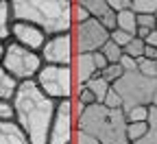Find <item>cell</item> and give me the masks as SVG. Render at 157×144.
I'll use <instances>...</instances> for the list:
<instances>
[{"instance_id":"6da1fadb","label":"cell","mask_w":157,"mask_h":144,"mask_svg":"<svg viewBox=\"0 0 157 144\" xmlns=\"http://www.w3.org/2000/svg\"><path fill=\"white\" fill-rule=\"evenodd\" d=\"M13 109H15V122L26 133L31 144H48L50 127L57 111V100L46 96L35 81H24L15 92Z\"/></svg>"},{"instance_id":"7a4b0ae2","label":"cell","mask_w":157,"mask_h":144,"mask_svg":"<svg viewBox=\"0 0 157 144\" xmlns=\"http://www.w3.org/2000/svg\"><path fill=\"white\" fill-rule=\"evenodd\" d=\"M13 22L39 26L48 37L72 33V0H11Z\"/></svg>"},{"instance_id":"3957f363","label":"cell","mask_w":157,"mask_h":144,"mask_svg":"<svg viewBox=\"0 0 157 144\" xmlns=\"http://www.w3.org/2000/svg\"><path fill=\"white\" fill-rule=\"evenodd\" d=\"M76 129L94 135L101 144H131L127 138V118L122 109H109L105 105H90L81 111Z\"/></svg>"},{"instance_id":"277c9868","label":"cell","mask_w":157,"mask_h":144,"mask_svg":"<svg viewBox=\"0 0 157 144\" xmlns=\"http://www.w3.org/2000/svg\"><path fill=\"white\" fill-rule=\"evenodd\" d=\"M113 90L122 98V109L131 107H151L157 92V79H148L140 72H124L122 79L113 83Z\"/></svg>"},{"instance_id":"5b68a950","label":"cell","mask_w":157,"mask_h":144,"mask_svg":"<svg viewBox=\"0 0 157 144\" xmlns=\"http://www.w3.org/2000/svg\"><path fill=\"white\" fill-rule=\"evenodd\" d=\"M2 68L17 83H24V81H35L37 79V74L44 68V59L35 50H29L24 46L15 44V42H7V55H5V61H2Z\"/></svg>"},{"instance_id":"8992f818","label":"cell","mask_w":157,"mask_h":144,"mask_svg":"<svg viewBox=\"0 0 157 144\" xmlns=\"http://www.w3.org/2000/svg\"><path fill=\"white\" fill-rule=\"evenodd\" d=\"M35 83L52 100H70L74 98V70L72 66H48L44 64Z\"/></svg>"},{"instance_id":"52a82bcc","label":"cell","mask_w":157,"mask_h":144,"mask_svg":"<svg viewBox=\"0 0 157 144\" xmlns=\"http://www.w3.org/2000/svg\"><path fill=\"white\" fill-rule=\"evenodd\" d=\"M72 37H74L76 53H98L111 39V33L101 22H96L94 18H90L87 22L72 29Z\"/></svg>"},{"instance_id":"ba28073f","label":"cell","mask_w":157,"mask_h":144,"mask_svg":"<svg viewBox=\"0 0 157 144\" xmlns=\"http://www.w3.org/2000/svg\"><path fill=\"white\" fill-rule=\"evenodd\" d=\"M74 105L72 98L70 100H59L57 103V111H55V120L50 127V135H48V144H72L74 138Z\"/></svg>"},{"instance_id":"9c48e42d","label":"cell","mask_w":157,"mask_h":144,"mask_svg":"<svg viewBox=\"0 0 157 144\" xmlns=\"http://www.w3.org/2000/svg\"><path fill=\"white\" fill-rule=\"evenodd\" d=\"M42 59L48 66H72L74 64V37L72 33L52 35L42 48Z\"/></svg>"},{"instance_id":"30bf717a","label":"cell","mask_w":157,"mask_h":144,"mask_svg":"<svg viewBox=\"0 0 157 144\" xmlns=\"http://www.w3.org/2000/svg\"><path fill=\"white\" fill-rule=\"evenodd\" d=\"M11 42L24 46L29 50H35V53H42L44 44L48 42V35L35 26V24H29V22H13L11 26Z\"/></svg>"},{"instance_id":"8fae6325","label":"cell","mask_w":157,"mask_h":144,"mask_svg":"<svg viewBox=\"0 0 157 144\" xmlns=\"http://www.w3.org/2000/svg\"><path fill=\"white\" fill-rule=\"evenodd\" d=\"M83 7L90 11V15L101 22L109 33H113L118 29V13L109 7L107 0H83Z\"/></svg>"},{"instance_id":"7c38bea8","label":"cell","mask_w":157,"mask_h":144,"mask_svg":"<svg viewBox=\"0 0 157 144\" xmlns=\"http://www.w3.org/2000/svg\"><path fill=\"white\" fill-rule=\"evenodd\" d=\"M72 70L76 72V88L87 85L94 76L101 74L96 68V61H94V53H76Z\"/></svg>"},{"instance_id":"4fadbf2b","label":"cell","mask_w":157,"mask_h":144,"mask_svg":"<svg viewBox=\"0 0 157 144\" xmlns=\"http://www.w3.org/2000/svg\"><path fill=\"white\" fill-rule=\"evenodd\" d=\"M0 144H31V140L20 129L17 122L11 120V122H0Z\"/></svg>"},{"instance_id":"5bb4252c","label":"cell","mask_w":157,"mask_h":144,"mask_svg":"<svg viewBox=\"0 0 157 144\" xmlns=\"http://www.w3.org/2000/svg\"><path fill=\"white\" fill-rule=\"evenodd\" d=\"M11 26H13V13H11V0H0V42H11Z\"/></svg>"},{"instance_id":"9a60e30c","label":"cell","mask_w":157,"mask_h":144,"mask_svg":"<svg viewBox=\"0 0 157 144\" xmlns=\"http://www.w3.org/2000/svg\"><path fill=\"white\" fill-rule=\"evenodd\" d=\"M17 88H20V83H17V81H15L2 66H0V100H9V103H13Z\"/></svg>"},{"instance_id":"2e32d148","label":"cell","mask_w":157,"mask_h":144,"mask_svg":"<svg viewBox=\"0 0 157 144\" xmlns=\"http://www.w3.org/2000/svg\"><path fill=\"white\" fill-rule=\"evenodd\" d=\"M85 88L96 96V103H98V105H103L105 98H107V94H109V90H111V83H107V81H105L101 74H98V76H94V79L90 81Z\"/></svg>"},{"instance_id":"e0dca14e","label":"cell","mask_w":157,"mask_h":144,"mask_svg":"<svg viewBox=\"0 0 157 144\" xmlns=\"http://www.w3.org/2000/svg\"><path fill=\"white\" fill-rule=\"evenodd\" d=\"M118 29L135 37V35H137V15H135L131 9L118 13Z\"/></svg>"},{"instance_id":"ac0fdd59","label":"cell","mask_w":157,"mask_h":144,"mask_svg":"<svg viewBox=\"0 0 157 144\" xmlns=\"http://www.w3.org/2000/svg\"><path fill=\"white\" fill-rule=\"evenodd\" d=\"M135 144H157V107L151 105V116H148V131L146 135L135 142Z\"/></svg>"},{"instance_id":"d6986e66","label":"cell","mask_w":157,"mask_h":144,"mask_svg":"<svg viewBox=\"0 0 157 144\" xmlns=\"http://www.w3.org/2000/svg\"><path fill=\"white\" fill-rule=\"evenodd\" d=\"M124 111V118H127V125L131 122H148V116H151V107H131V109H122Z\"/></svg>"},{"instance_id":"ffe728a7","label":"cell","mask_w":157,"mask_h":144,"mask_svg":"<svg viewBox=\"0 0 157 144\" xmlns=\"http://www.w3.org/2000/svg\"><path fill=\"white\" fill-rule=\"evenodd\" d=\"M131 11L135 15H155L157 13V0H133Z\"/></svg>"},{"instance_id":"44dd1931","label":"cell","mask_w":157,"mask_h":144,"mask_svg":"<svg viewBox=\"0 0 157 144\" xmlns=\"http://www.w3.org/2000/svg\"><path fill=\"white\" fill-rule=\"evenodd\" d=\"M148 131V122H131V125H127V138L131 144L140 142Z\"/></svg>"},{"instance_id":"7402d4cb","label":"cell","mask_w":157,"mask_h":144,"mask_svg":"<svg viewBox=\"0 0 157 144\" xmlns=\"http://www.w3.org/2000/svg\"><path fill=\"white\" fill-rule=\"evenodd\" d=\"M101 53L105 55V59L109 61V64H120V59L124 57V50H122L120 46H118V44H113L111 39H109V42L101 48Z\"/></svg>"},{"instance_id":"603a6c76","label":"cell","mask_w":157,"mask_h":144,"mask_svg":"<svg viewBox=\"0 0 157 144\" xmlns=\"http://www.w3.org/2000/svg\"><path fill=\"white\" fill-rule=\"evenodd\" d=\"M90 18H92V15H90V11L83 7V0H72V24L78 26V24L87 22Z\"/></svg>"},{"instance_id":"cb8c5ba5","label":"cell","mask_w":157,"mask_h":144,"mask_svg":"<svg viewBox=\"0 0 157 144\" xmlns=\"http://www.w3.org/2000/svg\"><path fill=\"white\" fill-rule=\"evenodd\" d=\"M122 74H124V70H122V66L120 64H109L103 72H101V76L107 81V83H118V81H120L122 79Z\"/></svg>"},{"instance_id":"d4e9b609","label":"cell","mask_w":157,"mask_h":144,"mask_svg":"<svg viewBox=\"0 0 157 144\" xmlns=\"http://www.w3.org/2000/svg\"><path fill=\"white\" fill-rule=\"evenodd\" d=\"M144 48H146V42H144V39L133 37L131 44L124 48V55H129V57H133V59H142V57H144Z\"/></svg>"},{"instance_id":"484cf974","label":"cell","mask_w":157,"mask_h":144,"mask_svg":"<svg viewBox=\"0 0 157 144\" xmlns=\"http://www.w3.org/2000/svg\"><path fill=\"white\" fill-rule=\"evenodd\" d=\"M137 72L148 76V79H157V61L153 59H137Z\"/></svg>"},{"instance_id":"4316f807","label":"cell","mask_w":157,"mask_h":144,"mask_svg":"<svg viewBox=\"0 0 157 144\" xmlns=\"http://www.w3.org/2000/svg\"><path fill=\"white\" fill-rule=\"evenodd\" d=\"M76 103L81 107H90V105H96V96L85 85H81V88H76Z\"/></svg>"},{"instance_id":"83f0119b","label":"cell","mask_w":157,"mask_h":144,"mask_svg":"<svg viewBox=\"0 0 157 144\" xmlns=\"http://www.w3.org/2000/svg\"><path fill=\"white\" fill-rule=\"evenodd\" d=\"M11 120H15L13 103H9V100H0V122H11Z\"/></svg>"},{"instance_id":"f1b7e54d","label":"cell","mask_w":157,"mask_h":144,"mask_svg":"<svg viewBox=\"0 0 157 144\" xmlns=\"http://www.w3.org/2000/svg\"><path fill=\"white\" fill-rule=\"evenodd\" d=\"M131 39H133V35H129V33H124V31H120V29H116V31L111 33V42H113V44H118L122 50L131 44Z\"/></svg>"},{"instance_id":"f546056e","label":"cell","mask_w":157,"mask_h":144,"mask_svg":"<svg viewBox=\"0 0 157 144\" xmlns=\"http://www.w3.org/2000/svg\"><path fill=\"white\" fill-rule=\"evenodd\" d=\"M103 105L109 107V109H122V98H120V94L113 90V85H111V90H109V94H107Z\"/></svg>"},{"instance_id":"4dcf8cb0","label":"cell","mask_w":157,"mask_h":144,"mask_svg":"<svg viewBox=\"0 0 157 144\" xmlns=\"http://www.w3.org/2000/svg\"><path fill=\"white\" fill-rule=\"evenodd\" d=\"M72 144H101L94 135H90V133H85V131H81V129H76L74 131V138H72Z\"/></svg>"},{"instance_id":"1f68e13d","label":"cell","mask_w":157,"mask_h":144,"mask_svg":"<svg viewBox=\"0 0 157 144\" xmlns=\"http://www.w3.org/2000/svg\"><path fill=\"white\" fill-rule=\"evenodd\" d=\"M137 29H146V31H155L157 22L155 15H137Z\"/></svg>"},{"instance_id":"d6a6232c","label":"cell","mask_w":157,"mask_h":144,"mask_svg":"<svg viewBox=\"0 0 157 144\" xmlns=\"http://www.w3.org/2000/svg\"><path fill=\"white\" fill-rule=\"evenodd\" d=\"M109 7L116 11V13H122V11H129L131 9V2L133 0H107Z\"/></svg>"},{"instance_id":"836d02e7","label":"cell","mask_w":157,"mask_h":144,"mask_svg":"<svg viewBox=\"0 0 157 144\" xmlns=\"http://www.w3.org/2000/svg\"><path fill=\"white\" fill-rule=\"evenodd\" d=\"M120 66H122V70H124V72H137V59H133V57L124 55V57L120 59Z\"/></svg>"},{"instance_id":"e575fe53","label":"cell","mask_w":157,"mask_h":144,"mask_svg":"<svg viewBox=\"0 0 157 144\" xmlns=\"http://www.w3.org/2000/svg\"><path fill=\"white\" fill-rule=\"evenodd\" d=\"M94 61H96V68H98V72H103L107 66H109V61L105 59V55L98 50V53H94Z\"/></svg>"},{"instance_id":"d590c367","label":"cell","mask_w":157,"mask_h":144,"mask_svg":"<svg viewBox=\"0 0 157 144\" xmlns=\"http://www.w3.org/2000/svg\"><path fill=\"white\" fill-rule=\"evenodd\" d=\"M144 59H153V61H157V48L146 44V48H144Z\"/></svg>"},{"instance_id":"8d00e7d4","label":"cell","mask_w":157,"mask_h":144,"mask_svg":"<svg viewBox=\"0 0 157 144\" xmlns=\"http://www.w3.org/2000/svg\"><path fill=\"white\" fill-rule=\"evenodd\" d=\"M146 44H148V46H155V48H157V29H155V31H151V35L146 37Z\"/></svg>"},{"instance_id":"74e56055","label":"cell","mask_w":157,"mask_h":144,"mask_svg":"<svg viewBox=\"0 0 157 144\" xmlns=\"http://www.w3.org/2000/svg\"><path fill=\"white\" fill-rule=\"evenodd\" d=\"M5 55H7V44L0 42V66H2V61H5Z\"/></svg>"},{"instance_id":"f35d334b","label":"cell","mask_w":157,"mask_h":144,"mask_svg":"<svg viewBox=\"0 0 157 144\" xmlns=\"http://www.w3.org/2000/svg\"><path fill=\"white\" fill-rule=\"evenodd\" d=\"M153 105L157 107V92H155V98H153Z\"/></svg>"},{"instance_id":"ab89813d","label":"cell","mask_w":157,"mask_h":144,"mask_svg":"<svg viewBox=\"0 0 157 144\" xmlns=\"http://www.w3.org/2000/svg\"><path fill=\"white\" fill-rule=\"evenodd\" d=\"M155 22H157V13H155Z\"/></svg>"}]
</instances>
